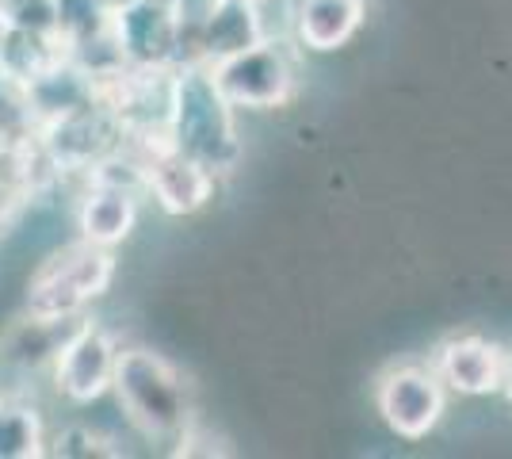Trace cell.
Masks as SVG:
<instances>
[{
  "label": "cell",
  "mask_w": 512,
  "mask_h": 459,
  "mask_svg": "<svg viewBox=\"0 0 512 459\" xmlns=\"http://www.w3.org/2000/svg\"><path fill=\"white\" fill-rule=\"evenodd\" d=\"M111 394L119 410L134 425V433L161 448H180V440L192 433L195 425V402L192 387L184 372L169 364L161 352L153 349H119Z\"/></svg>",
  "instance_id": "obj_1"
},
{
  "label": "cell",
  "mask_w": 512,
  "mask_h": 459,
  "mask_svg": "<svg viewBox=\"0 0 512 459\" xmlns=\"http://www.w3.org/2000/svg\"><path fill=\"white\" fill-rule=\"evenodd\" d=\"M169 142L180 153L207 165L214 176H226L241 161L237 108L218 92L211 66H176V104H172Z\"/></svg>",
  "instance_id": "obj_2"
},
{
  "label": "cell",
  "mask_w": 512,
  "mask_h": 459,
  "mask_svg": "<svg viewBox=\"0 0 512 459\" xmlns=\"http://www.w3.org/2000/svg\"><path fill=\"white\" fill-rule=\"evenodd\" d=\"M115 249L73 238L50 249L23 287V310L46 318H81L96 299H104L115 280Z\"/></svg>",
  "instance_id": "obj_3"
},
{
  "label": "cell",
  "mask_w": 512,
  "mask_h": 459,
  "mask_svg": "<svg viewBox=\"0 0 512 459\" xmlns=\"http://www.w3.org/2000/svg\"><path fill=\"white\" fill-rule=\"evenodd\" d=\"M119 146H127V138H123L104 100H92L85 108L50 119L39 127V138H35V153H39V161L46 165L54 184H62V180L81 184Z\"/></svg>",
  "instance_id": "obj_4"
},
{
  "label": "cell",
  "mask_w": 512,
  "mask_h": 459,
  "mask_svg": "<svg viewBox=\"0 0 512 459\" xmlns=\"http://www.w3.org/2000/svg\"><path fill=\"white\" fill-rule=\"evenodd\" d=\"M100 100L115 115L119 131L130 146L169 142L172 104H176V66L172 69H138L123 66L100 81Z\"/></svg>",
  "instance_id": "obj_5"
},
{
  "label": "cell",
  "mask_w": 512,
  "mask_h": 459,
  "mask_svg": "<svg viewBox=\"0 0 512 459\" xmlns=\"http://www.w3.org/2000/svg\"><path fill=\"white\" fill-rule=\"evenodd\" d=\"M375 410L402 440H425L448 414V387L428 360H406L379 375Z\"/></svg>",
  "instance_id": "obj_6"
},
{
  "label": "cell",
  "mask_w": 512,
  "mask_h": 459,
  "mask_svg": "<svg viewBox=\"0 0 512 459\" xmlns=\"http://www.w3.org/2000/svg\"><path fill=\"white\" fill-rule=\"evenodd\" d=\"M211 77L218 92L237 111L283 108L295 96V85H299L291 50L276 39H264V43L249 46V50H241L226 62H214Z\"/></svg>",
  "instance_id": "obj_7"
},
{
  "label": "cell",
  "mask_w": 512,
  "mask_h": 459,
  "mask_svg": "<svg viewBox=\"0 0 512 459\" xmlns=\"http://www.w3.org/2000/svg\"><path fill=\"white\" fill-rule=\"evenodd\" d=\"M119 341L107 326H100L92 314H85L77 329L65 337L62 352L50 368V383L54 394L69 402V406H92L104 394H111V379H115V364H119Z\"/></svg>",
  "instance_id": "obj_8"
},
{
  "label": "cell",
  "mask_w": 512,
  "mask_h": 459,
  "mask_svg": "<svg viewBox=\"0 0 512 459\" xmlns=\"http://www.w3.org/2000/svg\"><path fill=\"white\" fill-rule=\"evenodd\" d=\"M111 31L127 66L172 69L180 66L184 27L176 0H134L111 16Z\"/></svg>",
  "instance_id": "obj_9"
},
{
  "label": "cell",
  "mask_w": 512,
  "mask_h": 459,
  "mask_svg": "<svg viewBox=\"0 0 512 459\" xmlns=\"http://www.w3.org/2000/svg\"><path fill=\"white\" fill-rule=\"evenodd\" d=\"M142 157V184H146V196L165 211L172 219H184L203 211L214 199L218 188V176L199 165L195 157L180 153L172 142H153V146H134Z\"/></svg>",
  "instance_id": "obj_10"
},
{
  "label": "cell",
  "mask_w": 512,
  "mask_h": 459,
  "mask_svg": "<svg viewBox=\"0 0 512 459\" xmlns=\"http://www.w3.org/2000/svg\"><path fill=\"white\" fill-rule=\"evenodd\" d=\"M268 27L260 16V0H211L195 20L184 43V66H214L249 46L264 43Z\"/></svg>",
  "instance_id": "obj_11"
},
{
  "label": "cell",
  "mask_w": 512,
  "mask_h": 459,
  "mask_svg": "<svg viewBox=\"0 0 512 459\" xmlns=\"http://www.w3.org/2000/svg\"><path fill=\"white\" fill-rule=\"evenodd\" d=\"M81 318H46V314L20 310L8 326L0 329V372L16 379L12 387H20L27 379H39V375H50L65 337L77 329Z\"/></svg>",
  "instance_id": "obj_12"
},
{
  "label": "cell",
  "mask_w": 512,
  "mask_h": 459,
  "mask_svg": "<svg viewBox=\"0 0 512 459\" xmlns=\"http://www.w3.org/2000/svg\"><path fill=\"white\" fill-rule=\"evenodd\" d=\"M428 364L444 379L448 394L482 398V394L501 391L505 345L486 341V337H478V333H459V337H448L440 349L432 352Z\"/></svg>",
  "instance_id": "obj_13"
},
{
  "label": "cell",
  "mask_w": 512,
  "mask_h": 459,
  "mask_svg": "<svg viewBox=\"0 0 512 459\" xmlns=\"http://www.w3.org/2000/svg\"><path fill=\"white\" fill-rule=\"evenodd\" d=\"M138 192L119 188V184H104V180H81L77 192V207H73V222H77V238L115 249L134 234L138 226Z\"/></svg>",
  "instance_id": "obj_14"
},
{
  "label": "cell",
  "mask_w": 512,
  "mask_h": 459,
  "mask_svg": "<svg viewBox=\"0 0 512 459\" xmlns=\"http://www.w3.org/2000/svg\"><path fill=\"white\" fill-rule=\"evenodd\" d=\"M295 39L314 54H333L360 35L367 0H295Z\"/></svg>",
  "instance_id": "obj_15"
},
{
  "label": "cell",
  "mask_w": 512,
  "mask_h": 459,
  "mask_svg": "<svg viewBox=\"0 0 512 459\" xmlns=\"http://www.w3.org/2000/svg\"><path fill=\"white\" fill-rule=\"evenodd\" d=\"M65 58V43L50 27H16L0 23V77L12 85H31L54 62Z\"/></svg>",
  "instance_id": "obj_16"
},
{
  "label": "cell",
  "mask_w": 512,
  "mask_h": 459,
  "mask_svg": "<svg viewBox=\"0 0 512 459\" xmlns=\"http://www.w3.org/2000/svg\"><path fill=\"white\" fill-rule=\"evenodd\" d=\"M50 456L43 406L23 387H0V459Z\"/></svg>",
  "instance_id": "obj_17"
},
{
  "label": "cell",
  "mask_w": 512,
  "mask_h": 459,
  "mask_svg": "<svg viewBox=\"0 0 512 459\" xmlns=\"http://www.w3.org/2000/svg\"><path fill=\"white\" fill-rule=\"evenodd\" d=\"M111 440L92 433L88 425H65L50 433V456H119V448H107Z\"/></svg>",
  "instance_id": "obj_18"
},
{
  "label": "cell",
  "mask_w": 512,
  "mask_h": 459,
  "mask_svg": "<svg viewBox=\"0 0 512 459\" xmlns=\"http://www.w3.org/2000/svg\"><path fill=\"white\" fill-rule=\"evenodd\" d=\"M100 4H104L107 12H111V16H115V12H119V8H127V4H134V0H100Z\"/></svg>",
  "instance_id": "obj_19"
},
{
  "label": "cell",
  "mask_w": 512,
  "mask_h": 459,
  "mask_svg": "<svg viewBox=\"0 0 512 459\" xmlns=\"http://www.w3.org/2000/svg\"><path fill=\"white\" fill-rule=\"evenodd\" d=\"M260 4H264V0H260Z\"/></svg>",
  "instance_id": "obj_20"
}]
</instances>
